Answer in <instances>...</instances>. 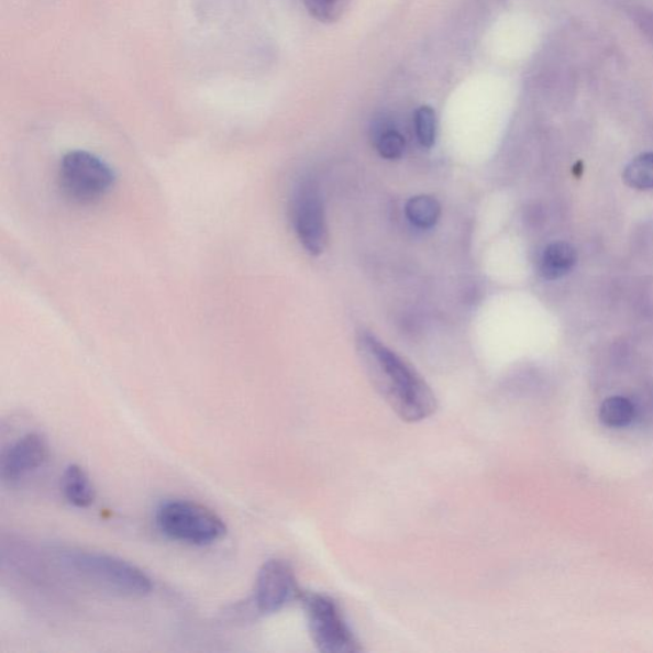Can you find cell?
I'll list each match as a JSON object with an SVG mask.
<instances>
[{"mask_svg":"<svg viewBox=\"0 0 653 653\" xmlns=\"http://www.w3.org/2000/svg\"><path fill=\"white\" fill-rule=\"evenodd\" d=\"M291 221L302 246L313 256H320L329 244V228L323 199L316 181H302L295 190Z\"/></svg>","mask_w":653,"mask_h":653,"instance_id":"6","label":"cell"},{"mask_svg":"<svg viewBox=\"0 0 653 653\" xmlns=\"http://www.w3.org/2000/svg\"><path fill=\"white\" fill-rule=\"evenodd\" d=\"M379 155L387 161H398L401 158L406 148L403 135L386 124L380 125L374 139Z\"/></svg>","mask_w":653,"mask_h":653,"instance_id":"14","label":"cell"},{"mask_svg":"<svg viewBox=\"0 0 653 653\" xmlns=\"http://www.w3.org/2000/svg\"><path fill=\"white\" fill-rule=\"evenodd\" d=\"M629 187L653 189V153L643 154L626 167L623 175Z\"/></svg>","mask_w":653,"mask_h":653,"instance_id":"13","label":"cell"},{"mask_svg":"<svg viewBox=\"0 0 653 653\" xmlns=\"http://www.w3.org/2000/svg\"><path fill=\"white\" fill-rule=\"evenodd\" d=\"M416 130L421 146L433 147L436 139L435 111L430 107H421L416 113Z\"/></svg>","mask_w":653,"mask_h":653,"instance_id":"16","label":"cell"},{"mask_svg":"<svg viewBox=\"0 0 653 653\" xmlns=\"http://www.w3.org/2000/svg\"><path fill=\"white\" fill-rule=\"evenodd\" d=\"M301 589L289 562L270 560L259 569L254 604L262 616L275 615L299 601Z\"/></svg>","mask_w":653,"mask_h":653,"instance_id":"7","label":"cell"},{"mask_svg":"<svg viewBox=\"0 0 653 653\" xmlns=\"http://www.w3.org/2000/svg\"><path fill=\"white\" fill-rule=\"evenodd\" d=\"M352 0H305L307 10L318 21L337 22L345 14Z\"/></svg>","mask_w":653,"mask_h":653,"instance_id":"15","label":"cell"},{"mask_svg":"<svg viewBox=\"0 0 653 653\" xmlns=\"http://www.w3.org/2000/svg\"><path fill=\"white\" fill-rule=\"evenodd\" d=\"M49 458V444L40 433H29L11 445L2 458V479L8 484L19 483L42 467Z\"/></svg>","mask_w":653,"mask_h":653,"instance_id":"8","label":"cell"},{"mask_svg":"<svg viewBox=\"0 0 653 653\" xmlns=\"http://www.w3.org/2000/svg\"><path fill=\"white\" fill-rule=\"evenodd\" d=\"M634 412V406L628 398L611 397L602 403L600 419L607 427L623 428L631 423Z\"/></svg>","mask_w":653,"mask_h":653,"instance_id":"12","label":"cell"},{"mask_svg":"<svg viewBox=\"0 0 653 653\" xmlns=\"http://www.w3.org/2000/svg\"><path fill=\"white\" fill-rule=\"evenodd\" d=\"M306 611L310 639L323 653H357L364 649L350 628L339 604L332 597L302 593L300 600Z\"/></svg>","mask_w":653,"mask_h":653,"instance_id":"5","label":"cell"},{"mask_svg":"<svg viewBox=\"0 0 653 653\" xmlns=\"http://www.w3.org/2000/svg\"><path fill=\"white\" fill-rule=\"evenodd\" d=\"M57 179L60 192L68 201L91 206L113 189L115 174L99 156L76 150L62 157Z\"/></svg>","mask_w":653,"mask_h":653,"instance_id":"3","label":"cell"},{"mask_svg":"<svg viewBox=\"0 0 653 653\" xmlns=\"http://www.w3.org/2000/svg\"><path fill=\"white\" fill-rule=\"evenodd\" d=\"M156 524L163 535L178 543L207 546L226 535L221 517L189 500H169L157 508Z\"/></svg>","mask_w":653,"mask_h":653,"instance_id":"2","label":"cell"},{"mask_svg":"<svg viewBox=\"0 0 653 653\" xmlns=\"http://www.w3.org/2000/svg\"><path fill=\"white\" fill-rule=\"evenodd\" d=\"M406 217L420 229L433 228L441 218V204L430 196H418L406 204Z\"/></svg>","mask_w":653,"mask_h":653,"instance_id":"11","label":"cell"},{"mask_svg":"<svg viewBox=\"0 0 653 653\" xmlns=\"http://www.w3.org/2000/svg\"><path fill=\"white\" fill-rule=\"evenodd\" d=\"M63 562L90 583L124 596H145L153 583L145 572L119 557L93 552H68Z\"/></svg>","mask_w":653,"mask_h":653,"instance_id":"4","label":"cell"},{"mask_svg":"<svg viewBox=\"0 0 653 653\" xmlns=\"http://www.w3.org/2000/svg\"><path fill=\"white\" fill-rule=\"evenodd\" d=\"M62 491L68 503L77 508L90 507L97 498L89 475L78 465L68 466L63 474Z\"/></svg>","mask_w":653,"mask_h":653,"instance_id":"9","label":"cell"},{"mask_svg":"<svg viewBox=\"0 0 653 653\" xmlns=\"http://www.w3.org/2000/svg\"><path fill=\"white\" fill-rule=\"evenodd\" d=\"M357 354L374 389L398 418L420 423L434 416L438 402L433 389L402 356L370 333L357 339Z\"/></svg>","mask_w":653,"mask_h":653,"instance_id":"1","label":"cell"},{"mask_svg":"<svg viewBox=\"0 0 653 653\" xmlns=\"http://www.w3.org/2000/svg\"><path fill=\"white\" fill-rule=\"evenodd\" d=\"M577 254L575 248L568 243H554L549 245L540 259V275L546 280H557L568 275L575 267Z\"/></svg>","mask_w":653,"mask_h":653,"instance_id":"10","label":"cell"}]
</instances>
